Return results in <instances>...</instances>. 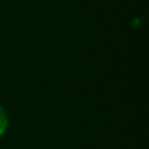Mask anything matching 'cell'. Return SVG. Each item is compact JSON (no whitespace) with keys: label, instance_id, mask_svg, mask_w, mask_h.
Returning <instances> with one entry per match:
<instances>
[{"label":"cell","instance_id":"6da1fadb","mask_svg":"<svg viewBox=\"0 0 149 149\" xmlns=\"http://www.w3.org/2000/svg\"><path fill=\"white\" fill-rule=\"evenodd\" d=\"M7 115L5 113V111L2 109V107H0V135H2L7 128Z\"/></svg>","mask_w":149,"mask_h":149}]
</instances>
